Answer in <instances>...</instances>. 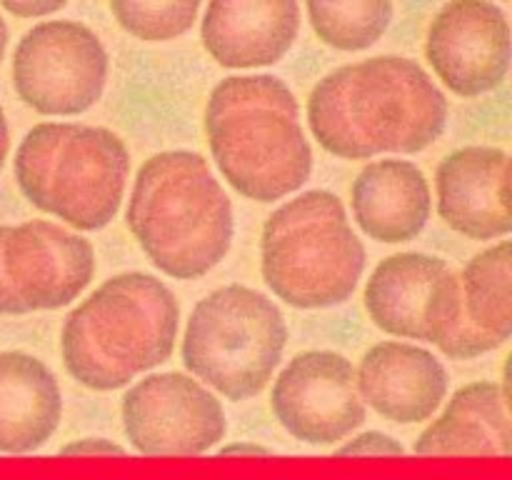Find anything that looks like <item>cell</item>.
<instances>
[{
	"mask_svg": "<svg viewBox=\"0 0 512 480\" xmlns=\"http://www.w3.org/2000/svg\"><path fill=\"white\" fill-rule=\"evenodd\" d=\"M448 115L443 90L423 65L403 55L340 65L308 98L315 143L340 160L423 153L445 133Z\"/></svg>",
	"mask_w": 512,
	"mask_h": 480,
	"instance_id": "cell-1",
	"label": "cell"
},
{
	"mask_svg": "<svg viewBox=\"0 0 512 480\" xmlns=\"http://www.w3.org/2000/svg\"><path fill=\"white\" fill-rule=\"evenodd\" d=\"M205 135L230 188L255 203L288 198L313 175L298 98L278 75L220 80L205 105Z\"/></svg>",
	"mask_w": 512,
	"mask_h": 480,
	"instance_id": "cell-2",
	"label": "cell"
},
{
	"mask_svg": "<svg viewBox=\"0 0 512 480\" xmlns=\"http://www.w3.org/2000/svg\"><path fill=\"white\" fill-rule=\"evenodd\" d=\"M125 223L150 263L173 280L208 275L235 238L233 200L193 150H163L140 165Z\"/></svg>",
	"mask_w": 512,
	"mask_h": 480,
	"instance_id": "cell-3",
	"label": "cell"
},
{
	"mask_svg": "<svg viewBox=\"0 0 512 480\" xmlns=\"http://www.w3.org/2000/svg\"><path fill=\"white\" fill-rule=\"evenodd\" d=\"M180 305L155 275L128 270L103 280L75 305L60 330V355L70 378L108 393L173 358Z\"/></svg>",
	"mask_w": 512,
	"mask_h": 480,
	"instance_id": "cell-4",
	"label": "cell"
},
{
	"mask_svg": "<svg viewBox=\"0 0 512 480\" xmlns=\"http://www.w3.org/2000/svg\"><path fill=\"white\" fill-rule=\"evenodd\" d=\"M13 173L33 208L95 233L108 228L123 205L130 153L110 128L50 120L23 135Z\"/></svg>",
	"mask_w": 512,
	"mask_h": 480,
	"instance_id": "cell-5",
	"label": "cell"
},
{
	"mask_svg": "<svg viewBox=\"0 0 512 480\" xmlns=\"http://www.w3.org/2000/svg\"><path fill=\"white\" fill-rule=\"evenodd\" d=\"M363 240L343 200L305 190L268 215L260 235V270L273 295L290 308H333L353 298L365 273Z\"/></svg>",
	"mask_w": 512,
	"mask_h": 480,
	"instance_id": "cell-6",
	"label": "cell"
},
{
	"mask_svg": "<svg viewBox=\"0 0 512 480\" xmlns=\"http://www.w3.org/2000/svg\"><path fill=\"white\" fill-rule=\"evenodd\" d=\"M275 300L248 285H223L198 300L183 333V363L223 398L253 400L273 380L288 345Z\"/></svg>",
	"mask_w": 512,
	"mask_h": 480,
	"instance_id": "cell-7",
	"label": "cell"
},
{
	"mask_svg": "<svg viewBox=\"0 0 512 480\" xmlns=\"http://www.w3.org/2000/svg\"><path fill=\"white\" fill-rule=\"evenodd\" d=\"M110 58L80 20H43L13 50V88L40 115L88 113L103 98Z\"/></svg>",
	"mask_w": 512,
	"mask_h": 480,
	"instance_id": "cell-8",
	"label": "cell"
},
{
	"mask_svg": "<svg viewBox=\"0 0 512 480\" xmlns=\"http://www.w3.org/2000/svg\"><path fill=\"white\" fill-rule=\"evenodd\" d=\"M93 275L95 248L83 235L50 220L0 225V315L65 308Z\"/></svg>",
	"mask_w": 512,
	"mask_h": 480,
	"instance_id": "cell-9",
	"label": "cell"
},
{
	"mask_svg": "<svg viewBox=\"0 0 512 480\" xmlns=\"http://www.w3.org/2000/svg\"><path fill=\"white\" fill-rule=\"evenodd\" d=\"M365 310L383 333L443 350L463 320L460 280L438 255H388L365 283Z\"/></svg>",
	"mask_w": 512,
	"mask_h": 480,
	"instance_id": "cell-10",
	"label": "cell"
},
{
	"mask_svg": "<svg viewBox=\"0 0 512 480\" xmlns=\"http://www.w3.org/2000/svg\"><path fill=\"white\" fill-rule=\"evenodd\" d=\"M125 438L143 455H203L228 433L220 400L185 373H153L120 403Z\"/></svg>",
	"mask_w": 512,
	"mask_h": 480,
	"instance_id": "cell-11",
	"label": "cell"
},
{
	"mask_svg": "<svg viewBox=\"0 0 512 480\" xmlns=\"http://www.w3.org/2000/svg\"><path fill=\"white\" fill-rule=\"evenodd\" d=\"M270 410L285 433L305 445H335L368 418L355 365L335 350H303L273 383Z\"/></svg>",
	"mask_w": 512,
	"mask_h": 480,
	"instance_id": "cell-12",
	"label": "cell"
},
{
	"mask_svg": "<svg viewBox=\"0 0 512 480\" xmlns=\"http://www.w3.org/2000/svg\"><path fill=\"white\" fill-rule=\"evenodd\" d=\"M425 58L440 83L460 98L500 88L512 60L508 15L488 0L445 3L428 25Z\"/></svg>",
	"mask_w": 512,
	"mask_h": 480,
	"instance_id": "cell-13",
	"label": "cell"
},
{
	"mask_svg": "<svg viewBox=\"0 0 512 480\" xmlns=\"http://www.w3.org/2000/svg\"><path fill=\"white\" fill-rule=\"evenodd\" d=\"M438 215L470 240H503L512 230L510 155L495 145H465L435 170Z\"/></svg>",
	"mask_w": 512,
	"mask_h": 480,
	"instance_id": "cell-14",
	"label": "cell"
},
{
	"mask_svg": "<svg viewBox=\"0 0 512 480\" xmlns=\"http://www.w3.org/2000/svg\"><path fill=\"white\" fill-rule=\"evenodd\" d=\"M363 403L383 418L410 425L433 418L448 395V370L438 355L403 340H383L365 350L355 368Z\"/></svg>",
	"mask_w": 512,
	"mask_h": 480,
	"instance_id": "cell-15",
	"label": "cell"
},
{
	"mask_svg": "<svg viewBox=\"0 0 512 480\" xmlns=\"http://www.w3.org/2000/svg\"><path fill=\"white\" fill-rule=\"evenodd\" d=\"M298 33L295 0H213L200 18V40L223 68L275 65L288 55Z\"/></svg>",
	"mask_w": 512,
	"mask_h": 480,
	"instance_id": "cell-16",
	"label": "cell"
},
{
	"mask_svg": "<svg viewBox=\"0 0 512 480\" xmlns=\"http://www.w3.org/2000/svg\"><path fill=\"white\" fill-rule=\"evenodd\" d=\"M353 220L368 238L395 245L415 240L433 215V193L413 160H373L350 185Z\"/></svg>",
	"mask_w": 512,
	"mask_h": 480,
	"instance_id": "cell-17",
	"label": "cell"
},
{
	"mask_svg": "<svg viewBox=\"0 0 512 480\" xmlns=\"http://www.w3.org/2000/svg\"><path fill=\"white\" fill-rule=\"evenodd\" d=\"M463 320L440 353L450 360H473L490 353L512 335V245H490L465 263L460 275Z\"/></svg>",
	"mask_w": 512,
	"mask_h": 480,
	"instance_id": "cell-18",
	"label": "cell"
},
{
	"mask_svg": "<svg viewBox=\"0 0 512 480\" xmlns=\"http://www.w3.org/2000/svg\"><path fill=\"white\" fill-rule=\"evenodd\" d=\"M63 415V393L53 370L23 350L0 353V453L43 448Z\"/></svg>",
	"mask_w": 512,
	"mask_h": 480,
	"instance_id": "cell-19",
	"label": "cell"
},
{
	"mask_svg": "<svg viewBox=\"0 0 512 480\" xmlns=\"http://www.w3.org/2000/svg\"><path fill=\"white\" fill-rule=\"evenodd\" d=\"M508 390L495 380H475L455 390L443 413L418 435V455H510Z\"/></svg>",
	"mask_w": 512,
	"mask_h": 480,
	"instance_id": "cell-20",
	"label": "cell"
},
{
	"mask_svg": "<svg viewBox=\"0 0 512 480\" xmlns=\"http://www.w3.org/2000/svg\"><path fill=\"white\" fill-rule=\"evenodd\" d=\"M305 13L325 45L343 53H358L383 38L393 23L395 8L390 0H310Z\"/></svg>",
	"mask_w": 512,
	"mask_h": 480,
	"instance_id": "cell-21",
	"label": "cell"
},
{
	"mask_svg": "<svg viewBox=\"0 0 512 480\" xmlns=\"http://www.w3.org/2000/svg\"><path fill=\"white\" fill-rule=\"evenodd\" d=\"M110 13L120 28L145 43L180 38L198 20V0H110Z\"/></svg>",
	"mask_w": 512,
	"mask_h": 480,
	"instance_id": "cell-22",
	"label": "cell"
},
{
	"mask_svg": "<svg viewBox=\"0 0 512 480\" xmlns=\"http://www.w3.org/2000/svg\"><path fill=\"white\" fill-rule=\"evenodd\" d=\"M405 448L398 438L383 433V430H365L353 440H345L335 455H403Z\"/></svg>",
	"mask_w": 512,
	"mask_h": 480,
	"instance_id": "cell-23",
	"label": "cell"
},
{
	"mask_svg": "<svg viewBox=\"0 0 512 480\" xmlns=\"http://www.w3.org/2000/svg\"><path fill=\"white\" fill-rule=\"evenodd\" d=\"M0 8L5 13L18 15V18H45V15H55L65 10L68 3L65 0H3Z\"/></svg>",
	"mask_w": 512,
	"mask_h": 480,
	"instance_id": "cell-24",
	"label": "cell"
},
{
	"mask_svg": "<svg viewBox=\"0 0 512 480\" xmlns=\"http://www.w3.org/2000/svg\"><path fill=\"white\" fill-rule=\"evenodd\" d=\"M60 455H125V448L108 438H78L65 443Z\"/></svg>",
	"mask_w": 512,
	"mask_h": 480,
	"instance_id": "cell-25",
	"label": "cell"
},
{
	"mask_svg": "<svg viewBox=\"0 0 512 480\" xmlns=\"http://www.w3.org/2000/svg\"><path fill=\"white\" fill-rule=\"evenodd\" d=\"M220 455H273V448H265L260 443H250V440H235V443L223 445L218 450Z\"/></svg>",
	"mask_w": 512,
	"mask_h": 480,
	"instance_id": "cell-26",
	"label": "cell"
},
{
	"mask_svg": "<svg viewBox=\"0 0 512 480\" xmlns=\"http://www.w3.org/2000/svg\"><path fill=\"white\" fill-rule=\"evenodd\" d=\"M8 153H10V128H8V118H5L3 105H0V170L5 168Z\"/></svg>",
	"mask_w": 512,
	"mask_h": 480,
	"instance_id": "cell-27",
	"label": "cell"
},
{
	"mask_svg": "<svg viewBox=\"0 0 512 480\" xmlns=\"http://www.w3.org/2000/svg\"><path fill=\"white\" fill-rule=\"evenodd\" d=\"M8 38H10L8 23H5V18H3V15H0V60H3L5 50H8Z\"/></svg>",
	"mask_w": 512,
	"mask_h": 480,
	"instance_id": "cell-28",
	"label": "cell"
}]
</instances>
